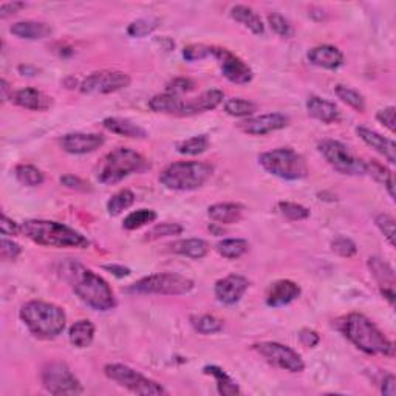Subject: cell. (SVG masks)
<instances>
[{"instance_id":"1","label":"cell","mask_w":396,"mask_h":396,"mask_svg":"<svg viewBox=\"0 0 396 396\" xmlns=\"http://www.w3.org/2000/svg\"><path fill=\"white\" fill-rule=\"evenodd\" d=\"M62 275L72 285L73 291L78 298L98 311H109L116 305L115 294H113L110 285L93 273L92 269L85 268L74 260H67L62 265Z\"/></svg>"},{"instance_id":"2","label":"cell","mask_w":396,"mask_h":396,"mask_svg":"<svg viewBox=\"0 0 396 396\" xmlns=\"http://www.w3.org/2000/svg\"><path fill=\"white\" fill-rule=\"evenodd\" d=\"M342 331L345 337L367 355L393 356V342L361 313H351L344 320Z\"/></svg>"},{"instance_id":"3","label":"cell","mask_w":396,"mask_h":396,"mask_svg":"<svg viewBox=\"0 0 396 396\" xmlns=\"http://www.w3.org/2000/svg\"><path fill=\"white\" fill-rule=\"evenodd\" d=\"M22 232L30 240L52 248H89L90 242L81 232L52 220H28L22 223Z\"/></svg>"},{"instance_id":"4","label":"cell","mask_w":396,"mask_h":396,"mask_svg":"<svg viewBox=\"0 0 396 396\" xmlns=\"http://www.w3.org/2000/svg\"><path fill=\"white\" fill-rule=\"evenodd\" d=\"M21 319L37 337H58L65 329L67 316L61 306L42 300H31L21 310Z\"/></svg>"},{"instance_id":"5","label":"cell","mask_w":396,"mask_h":396,"mask_svg":"<svg viewBox=\"0 0 396 396\" xmlns=\"http://www.w3.org/2000/svg\"><path fill=\"white\" fill-rule=\"evenodd\" d=\"M147 163L141 154L127 147H118L107 154L98 166V180L103 185H116L129 175L141 172Z\"/></svg>"},{"instance_id":"6","label":"cell","mask_w":396,"mask_h":396,"mask_svg":"<svg viewBox=\"0 0 396 396\" xmlns=\"http://www.w3.org/2000/svg\"><path fill=\"white\" fill-rule=\"evenodd\" d=\"M213 167L203 161H178L167 166L160 181L171 191H196L212 177Z\"/></svg>"},{"instance_id":"7","label":"cell","mask_w":396,"mask_h":396,"mask_svg":"<svg viewBox=\"0 0 396 396\" xmlns=\"http://www.w3.org/2000/svg\"><path fill=\"white\" fill-rule=\"evenodd\" d=\"M259 163L268 174L282 180L296 181L305 178L308 175V166L304 156L299 155L296 150L288 147L262 154L259 156Z\"/></svg>"},{"instance_id":"8","label":"cell","mask_w":396,"mask_h":396,"mask_svg":"<svg viewBox=\"0 0 396 396\" xmlns=\"http://www.w3.org/2000/svg\"><path fill=\"white\" fill-rule=\"evenodd\" d=\"M194 290V282L185 275L174 273L152 274L135 282L129 291L138 294H166V296H180Z\"/></svg>"},{"instance_id":"9","label":"cell","mask_w":396,"mask_h":396,"mask_svg":"<svg viewBox=\"0 0 396 396\" xmlns=\"http://www.w3.org/2000/svg\"><path fill=\"white\" fill-rule=\"evenodd\" d=\"M317 149L325 161L336 172L342 175H353V177L367 174V163L351 154L350 149L341 141L324 140L317 144Z\"/></svg>"},{"instance_id":"10","label":"cell","mask_w":396,"mask_h":396,"mask_svg":"<svg viewBox=\"0 0 396 396\" xmlns=\"http://www.w3.org/2000/svg\"><path fill=\"white\" fill-rule=\"evenodd\" d=\"M104 373L107 378L118 382L119 386L127 388L132 393L149 396L166 395L165 387L158 382L146 378L140 372L130 368L129 366H124V364H107L104 367Z\"/></svg>"},{"instance_id":"11","label":"cell","mask_w":396,"mask_h":396,"mask_svg":"<svg viewBox=\"0 0 396 396\" xmlns=\"http://www.w3.org/2000/svg\"><path fill=\"white\" fill-rule=\"evenodd\" d=\"M42 384L52 395H81L84 387L64 362L47 364L42 370Z\"/></svg>"},{"instance_id":"12","label":"cell","mask_w":396,"mask_h":396,"mask_svg":"<svg viewBox=\"0 0 396 396\" xmlns=\"http://www.w3.org/2000/svg\"><path fill=\"white\" fill-rule=\"evenodd\" d=\"M254 348L259 351L265 361L271 364V366L286 370L290 373H300L304 372L305 362L302 356L296 350H293L288 345L279 344V342H260L256 344Z\"/></svg>"},{"instance_id":"13","label":"cell","mask_w":396,"mask_h":396,"mask_svg":"<svg viewBox=\"0 0 396 396\" xmlns=\"http://www.w3.org/2000/svg\"><path fill=\"white\" fill-rule=\"evenodd\" d=\"M132 79L127 73L124 72H96L87 76L81 83L79 89L83 93H90V95H107V93H115L129 87Z\"/></svg>"},{"instance_id":"14","label":"cell","mask_w":396,"mask_h":396,"mask_svg":"<svg viewBox=\"0 0 396 396\" xmlns=\"http://www.w3.org/2000/svg\"><path fill=\"white\" fill-rule=\"evenodd\" d=\"M211 56L218 61L223 76L231 83L248 84L253 79V70L237 54L229 52L228 48L211 47Z\"/></svg>"},{"instance_id":"15","label":"cell","mask_w":396,"mask_h":396,"mask_svg":"<svg viewBox=\"0 0 396 396\" xmlns=\"http://www.w3.org/2000/svg\"><path fill=\"white\" fill-rule=\"evenodd\" d=\"M288 123H290V118L284 113H267V115L248 118L240 124V129L248 135L262 136L286 127Z\"/></svg>"},{"instance_id":"16","label":"cell","mask_w":396,"mask_h":396,"mask_svg":"<svg viewBox=\"0 0 396 396\" xmlns=\"http://www.w3.org/2000/svg\"><path fill=\"white\" fill-rule=\"evenodd\" d=\"M249 286L248 279H244L243 275L238 274H231L228 278L220 279L216 288H213V293H216V298L218 302H222L223 305H234L238 300L243 298V294L247 293Z\"/></svg>"},{"instance_id":"17","label":"cell","mask_w":396,"mask_h":396,"mask_svg":"<svg viewBox=\"0 0 396 396\" xmlns=\"http://www.w3.org/2000/svg\"><path fill=\"white\" fill-rule=\"evenodd\" d=\"M368 268H370V271H372L376 282H378L382 296L388 300V304L395 305L396 278H395L393 268L388 265L386 260L379 259V257H370Z\"/></svg>"},{"instance_id":"18","label":"cell","mask_w":396,"mask_h":396,"mask_svg":"<svg viewBox=\"0 0 396 396\" xmlns=\"http://www.w3.org/2000/svg\"><path fill=\"white\" fill-rule=\"evenodd\" d=\"M104 144V136L99 134H68L62 136L61 146L68 154L73 155H84L95 152Z\"/></svg>"},{"instance_id":"19","label":"cell","mask_w":396,"mask_h":396,"mask_svg":"<svg viewBox=\"0 0 396 396\" xmlns=\"http://www.w3.org/2000/svg\"><path fill=\"white\" fill-rule=\"evenodd\" d=\"M300 296V286L293 280H278L268 288L267 305L279 308L291 304Z\"/></svg>"},{"instance_id":"20","label":"cell","mask_w":396,"mask_h":396,"mask_svg":"<svg viewBox=\"0 0 396 396\" xmlns=\"http://www.w3.org/2000/svg\"><path fill=\"white\" fill-rule=\"evenodd\" d=\"M357 136L367 144L368 147H372L376 152L381 154L384 158L390 163V165H395L396 163V144L393 140H388V138L379 135L378 132L370 130L367 127H357L356 129Z\"/></svg>"},{"instance_id":"21","label":"cell","mask_w":396,"mask_h":396,"mask_svg":"<svg viewBox=\"0 0 396 396\" xmlns=\"http://www.w3.org/2000/svg\"><path fill=\"white\" fill-rule=\"evenodd\" d=\"M225 99V93L222 90L212 89L207 90L205 93H201L200 96L194 98L191 101H185V107H183V113L181 116H192V115H198V113H205L217 109V107L223 103Z\"/></svg>"},{"instance_id":"22","label":"cell","mask_w":396,"mask_h":396,"mask_svg":"<svg viewBox=\"0 0 396 396\" xmlns=\"http://www.w3.org/2000/svg\"><path fill=\"white\" fill-rule=\"evenodd\" d=\"M308 61L316 67L336 70L344 64V54L341 50L333 45H319L308 52Z\"/></svg>"},{"instance_id":"23","label":"cell","mask_w":396,"mask_h":396,"mask_svg":"<svg viewBox=\"0 0 396 396\" xmlns=\"http://www.w3.org/2000/svg\"><path fill=\"white\" fill-rule=\"evenodd\" d=\"M306 112L317 121L325 124H333L339 121V110L335 103H330L324 98L310 96L306 99Z\"/></svg>"},{"instance_id":"24","label":"cell","mask_w":396,"mask_h":396,"mask_svg":"<svg viewBox=\"0 0 396 396\" xmlns=\"http://www.w3.org/2000/svg\"><path fill=\"white\" fill-rule=\"evenodd\" d=\"M10 33L12 36L19 37V39L39 41V39H45V37H48L53 33V30L48 23L25 21V22H17L12 25V27L10 28Z\"/></svg>"},{"instance_id":"25","label":"cell","mask_w":396,"mask_h":396,"mask_svg":"<svg viewBox=\"0 0 396 396\" xmlns=\"http://www.w3.org/2000/svg\"><path fill=\"white\" fill-rule=\"evenodd\" d=\"M12 101H14V104H17L19 107H23V109H28V110H36V112H43L52 105V98H48L47 95H43L42 92L36 90V89L19 90L14 93Z\"/></svg>"},{"instance_id":"26","label":"cell","mask_w":396,"mask_h":396,"mask_svg":"<svg viewBox=\"0 0 396 396\" xmlns=\"http://www.w3.org/2000/svg\"><path fill=\"white\" fill-rule=\"evenodd\" d=\"M150 110H154L155 113H167V115H178L181 116L185 107V99H181L178 95H174V93H160V95H155L152 99L149 101Z\"/></svg>"},{"instance_id":"27","label":"cell","mask_w":396,"mask_h":396,"mask_svg":"<svg viewBox=\"0 0 396 396\" xmlns=\"http://www.w3.org/2000/svg\"><path fill=\"white\" fill-rule=\"evenodd\" d=\"M104 127L112 132V134L121 135L125 138H138V140H144L147 138V132L140 125L129 121L124 118H105L103 121Z\"/></svg>"},{"instance_id":"28","label":"cell","mask_w":396,"mask_h":396,"mask_svg":"<svg viewBox=\"0 0 396 396\" xmlns=\"http://www.w3.org/2000/svg\"><path fill=\"white\" fill-rule=\"evenodd\" d=\"M231 17L234 19V21L244 25V27L253 31V33L257 36H262L263 33H265V25H263L260 16L257 14L253 8H249V6H244V5L232 6Z\"/></svg>"},{"instance_id":"29","label":"cell","mask_w":396,"mask_h":396,"mask_svg":"<svg viewBox=\"0 0 396 396\" xmlns=\"http://www.w3.org/2000/svg\"><path fill=\"white\" fill-rule=\"evenodd\" d=\"M207 213H209V217L213 222L222 225H232L242 218L243 207L236 203H217L209 206Z\"/></svg>"},{"instance_id":"30","label":"cell","mask_w":396,"mask_h":396,"mask_svg":"<svg viewBox=\"0 0 396 396\" xmlns=\"http://www.w3.org/2000/svg\"><path fill=\"white\" fill-rule=\"evenodd\" d=\"M68 337H70V342L74 347H89L93 339H95V325L90 320H78L72 325L70 331H68Z\"/></svg>"},{"instance_id":"31","label":"cell","mask_w":396,"mask_h":396,"mask_svg":"<svg viewBox=\"0 0 396 396\" xmlns=\"http://www.w3.org/2000/svg\"><path fill=\"white\" fill-rule=\"evenodd\" d=\"M171 248L174 253L191 257V259H203L209 253V244L201 238H185L172 243Z\"/></svg>"},{"instance_id":"32","label":"cell","mask_w":396,"mask_h":396,"mask_svg":"<svg viewBox=\"0 0 396 396\" xmlns=\"http://www.w3.org/2000/svg\"><path fill=\"white\" fill-rule=\"evenodd\" d=\"M203 372L206 375H211L216 378L217 382V390L220 395L223 396H236L240 395V388L236 384V381L231 378V376L225 372L223 368H220L217 366H206L203 368Z\"/></svg>"},{"instance_id":"33","label":"cell","mask_w":396,"mask_h":396,"mask_svg":"<svg viewBox=\"0 0 396 396\" xmlns=\"http://www.w3.org/2000/svg\"><path fill=\"white\" fill-rule=\"evenodd\" d=\"M248 248L249 244L243 238H226V240L218 242L216 247L217 253L223 256L225 259H238L247 253Z\"/></svg>"},{"instance_id":"34","label":"cell","mask_w":396,"mask_h":396,"mask_svg":"<svg viewBox=\"0 0 396 396\" xmlns=\"http://www.w3.org/2000/svg\"><path fill=\"white\" fill-rule=\"evenodd\" d=\"M367 174L372 175V177L386 187L388 196L395 198V178L393 172L388 171L386 166H382L378 161L367 163Z\"/></svg>"},{"instance_id":"35","label":"cell","mask_w":396,"mask_h":396,"mask_svg":"<svg viewBox=\"0 0 396 396\" xmlns=\"http://www.w3.org/2000/svg\"><path fill=\"white\" fill-rule=\"evenodd\" d=\"M14 174L19 183L28 187L41 186L43 183V180H45V175H43L41 169H37L31 165H19Z\"/></svg>"},{"instance_id":"36","label":"cell","mask_w":396,"mask_h":396,"mask_svg":"<svg viewBox=\"0 0 396 396\" xmlns=\"http://www.w3.org/2000/svg\"><path fill=\"white\" fill-rule=\"evenodd\" d=\"M335 93H336V96L342 101V103L350 105L351 109H355L356 112H361V113L366 112V99H364V96L359 92L351 89V87L339 84L335 87Z\"/></svg>"},{"instance_id":"37","label":"cell","mask_w":396,"mask_h":396,"mask_svg":"<svg viewBox=\"0 0 396 396\" xmlns=\"http://www.w3.org/2000/svg\"><path fill=\"white\" fill-rule=\"evenodd\" d=\"M134 203H135V194L134 192L129 191V189L119 191L115 194V196H112L109 201H107V212H109L110 216L116 217L123 211L129 209V207Z\"/></svg>"},{"instance_id":"38","label":"cell","mask_w":396,"mask_h":396,"mask_svg":"<svg viewBox=\"0 0 396 396\" xmlns=\"http://www.w3.org/2000/svg\"><path fill=\"white\" fill-rule=\"evenodd\" d=\"M156 212L152 209H138L135 212L129 213L127 217L124 218L123 222V228L127 231H135L140 229L143 226H146L149 223H154L156 220Z\"/></svg>"},{"instance_id":"39","label":"cell","mask_w":396,"mask_h":396,"mask_svg":"<svg viewBox=\"0 0 396 396\" xmlns=\"http://www.w3.org/2000/svg\"><path fill=\"white\" fill-rule=\"evenodd\" d=\"M209 149V138L206 135H200V136H192L189 140H185L177 144V150L181 155H189V156H196L206 152Z\"/></svg>"},{"instance_id":"40","label":"cell","mask_w":396,"mask_h":396,"mask_svg":"<svg viewBox=\"0 0 396 396\" xmlns=\"http://www.w3.org/2000/svg\"><path fill=\"white\" fill-rule=\"evenodd\" d=\"M225 112L228 113V115L236 116V118L251 116L253 113L257 112V105L253 103V101L242 99V98H232L229 101H226Z\"/></svg>"},{"instance_id":"41","label":"cell","mask_w":396,"mask_h":396,"mask_svg":"<svg viewBox=\"0 0 396 396\" xmlns=\"http://www.w3.org/2000/svg\"><path fill=\"white\" fill-rule=\"evenodd\" d=\"M192 325L201 335H213V333L222 331L223 320L211 316V314H203V316L192 317Z\"/></svg>"},{"instance_id":"42","label":"cell","mask_w":396,"mask_h":396,"mask_svg":"<svg viewBox=\"0 0 396 396\" xmlns=\"http://www.w3.org/2000/svg\"><path fill=\"white\" fill-rule=\"evenodd\" d=\"M160 21L155 17H149V19H138V21L132 22L127 28V33L132 37H144L149 36L150 33L158 28Z\"/></svg>"},{"instance_id":"43","label":"cell","mask_w":396,"mask_h":396,"mask_svg":"<svg viewBox=\"0 0 396 396\" xmlns=\"http://www.w3.org/2000/svg\"><path fill=\"white\" fill-rule=\"evenodd\" d=\"M183 232V226L178 223H160L154 226L146 234V240H158L163 237H172V236H180Z\"/></svg>"},{"instance_id":"44","label":"cell","mask_w":396,"mask_h":396,"mask_svg":"<svg viewBox=\"0 0 396 396\" xmlns=\"http://www.w3.org/2000/svg\"><path fill=\"white\" fill-rule=\"evenodd\" d=\"M279 209L288 220H293V222H299V220H305L310 217V209H306V207L302 205L291 203V201H280Z\"/></svg>"},{"instance_id":"45","label":"cell","mask_w":396,"mask_h":396,"mask_svg":"<svg viewBox=\"0 0 396 396\" xmlns=\"http://www.w3.org/2000/svg\"><path fill=\"white\" fill-rule=\"evenodd\" d=\"M268 23L269 27L273 28L275 34H279L280 37H290L293 34L291 25L286 19L279 14V12H273V14H268Z\"/></svg>"},{"instance_id":"46","label":"cell","mask_w":396,"mask_h":396,"mask_svg":"<svg viewBox=\"0 0 396 396\" xmlns=\"http://www.w3.org/2000/svg\"><path fill=\"white\" fill-rule=\"evenodd\" d=\"M331 249L341 257H353L357 253L356 243L347 237H337L331 242Z\"/></svg>"},{"instance_id":"47","label":"cell","mask_w":396,"mask_h":396,"mask_svg":"<svg viewBox=\"0 0 396 396\" xmlns=\"http://www.w3.org/2000/svg\"><path fill=\"white\" fill-rule=\"evenodd\" d=\"M375 223L376 226H378L382 234L386 236L388 243H390L392 247H395V218L387 216V213H379V216L376 217Z\"/></svg>"},{"instance_id":"48","label":"cell","mask_w":396,"mask_h":396,"mask_svg":"<svg viewBox=\"0 0 396 396\" xmlns=\"http://www.w3.org/2000/svg\"><path fill=\"white\" fill-rule=\"evenodd\" d=\"M207 56H211V47L207 45H187L183 50V58L187 62H196V61H201L207 58Z\"/></svg>"},{"instance_id":"49","label":"cell","mask_w":396,"mask_h":396,"mask_svg":"<svg viewBox=\"0 0 396 396\" xmlns=\"http://www.w3.org/2000/svg\"><path fill=\"white\" fill-rule=\"evenodd\" d=\"M194 87H196V83L187 78H175L174 81L167 84V93H174V95H181V93H187L194 90Z\"/></svg>"},{"instance_id":"50","label":"cell","mask_w":396,"mask_h":396,"mask_svg":"<svg viewBox=\"0 0 396 396\" xmlns=\"http://www.w3.org/2000/svg\"><path fill=\"white\" fill-rule=\"evenodd\" d=\"M0 253H2V259L5 260H16L21 256L22 248L12 240L2 237V240H0Z\"/></svg>"},{"instance_id":"51","label":"cell","mask_w":396,"mask_h":396,"mask_svg":"<svg viewBox=\"0 0 396 396\" xmlns=\"http://www.w3.org/2000/svg\"><path fill=\"white\" fill-rule=\"evenodd\" d=\"M395 112L396 109L393 105H390V107H386V109L379 110L378 115H376V119H378L382 125H386V127L390 132H395Z\"/></svg>"},{"instance_id":"52","label":"cell","mask_w":396,"mask_h":396,"mask_svg":"<svg viewBox=\"0 0 396 396\" xmlns=\"http://www.w3.org/2000/svg\"><path fill=\"white\" fill-rule=\"evenodd\" d=\"M0 231H2V236H19L22 232V225L16 223L14 220H11L10 217H6L5 213L2 216V223H0Z\"/></svg>"},{"instance_id":"53","label":"cell","mask_w":396,"mask_h":396,"mask_svg":"<svg viewBox=\"0 0 396 396\" xmlns=\"http://www.w3.org/2000/svg\"><path fill=\"white\" fill-rule=\"evenodd\" d=\"M61 183L64 185L68 189H73V191H90L89 185L85 183L84 180H81L78 177H73V175H65V177L61 178Z\"/></svg>"},{"instance_id":"54","label":"cell","mask_w":396,"mask_h":396,"mask_svg":"<svg viewBox=\"0 0 396 396\" xmlns=\"http://www.w3.org/2000/svg\"><path fill=\"white\" fill-rule=\"evenodd\" d=\"M299 339H300V342L305 345V347H316V345L320 341V337H319L317 333L314 331V330H310V329L302 330L299 333Z\"/></svg>"},{"instance_id":"55","label":"cell","mask_w":396,"mask_h":396,"mask_svg":"<svg viewBox=\"0 0 396 396\" xmlns=\"http://www.w3.org/2000/svg\"><path fill=\"white\" fill-rule=\"evenodd\" d=\"M25 8V3L22 2H10V3H2L0 5V17L6 19L8 16L16 14L19 10Z\"/></svg>"},{"instance_id":"56","label":"cell","mask_w":396,"mask_h":396,"mask_svg":"<svg viewBox=\"0 0 396 396\" xmlns=\"http://www.w3.org/2000/svg\"><path fill=\"white\" fill-rule=\"evenodd\" d=\"M381 393L386 396H395L396 395V378L395 375H387L381 386Z\"/></svg>"},{"instance_id":"57","label":"cell","mask_w":396,"mask_h":396,"mask_svg":"<svg viewBox=\"0 0 396 396\" xmlns=\"http://www.w3.org/2000/svg\"><path fill=\"white\" fill-rule=\"evenodd\" d=\"M104 269L105 271H110L113 275H116V278H127L130 274V269L123 265H105Z\"/></svg>"},{"instance_id":"58","label":"cell","mask_w":396,"mask_h":396,"mask_svg":"<svg viewBox=\"0 0 396 396\" xmlns=\"http://www.w3.org/2000/svg\"><path fill=\"white\" fill-rule=\"evenodd\" d=\"M19 72H21L23 76L25 74H27V76H34V74H37V68H34V67H30V65H21L19 67Z\"/></svg>"},{"instance_id":"59","label":"cell","mask_w":396,"mask_h":396,"mask_svg":"<svg viewBox=\"0 0 396 396\" xmlns=\"http://www.w3.org/2000/svg\"><path fill=\"white\" fill-rule=\"evenodd\" d=\"M0 90H2V99L8 101V92H10V85L6 83L5 79L0 81Z\"/></svg>"}]
</instances>
